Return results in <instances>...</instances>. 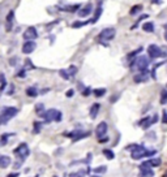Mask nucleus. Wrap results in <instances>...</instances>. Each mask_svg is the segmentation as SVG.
Returning a JSON list of instances; mask_svg holds the SVG:
<instances>
[{"label": "nucleus", "instance_id": "22", "mask_svg": "<svg viewBox=\"0 0 167 177\" xmlns=\"http://www.w3.org/2000/svg\"><path fill=\"white\" fill-rule=\"evenodd\" d=\"M142 29H144V31H146V33H153L154 24L153 22H145L144 25H142Z\"/></svg>", "mask_w": 167, "mask_h": 177}, {"label": "nucleus", "instance_id": "39", "mask_svg": "<svg viewBox=\"0 0 167 177\" xmlns=\"http://www.w3.org/2000/svg\"><path fill=\"white\" fill-rule=\"evenodd\" d=\"M11 65H16L17 64V57H13V59H11V63H9Z\"/></svg>", "mask_w": 167, "mask_h": 177}, {"label": "nucleus", "instance_id": "33", "mask_svg": "<svg viewBox=\"0 0 167 177\" xmlns=\"http://www.w3.org/2000/svg\"><path fill=\"white\" fill-rule=\"evenodd\" d=\"M59 74H60V76H62L64 79H68V78H69V74L67 73V70H64V69H62V70H60V72H59Z\"/></svg>", "mask_w": 167, "mask_h": 177}, {"label": "nucleus", "instance_id": "6", "mask_svg": "<svg viewBox=\"0 0 167 177\" xmlns=\"http://www.w3.org/2000/svg\"><path fill=\"white\" fill-rule=\"evenodd\" d=\"M135 64L136 65V68L139 70H141V72H145V70H147V67L150 65V59L146 56H140L137 57V59H135L132 61V65Z\"/></svg>", "mask_w": 167, "mask_h": 177}, {"label": "nucleus", "instance_id": "7", "mask_svg": "<svg viewBox=\"0 0 167 177\" xmlns=\"http://www.w3.org/2000/svg\"><path fill=\"white\" fill-rule=\"evenodd\" d=\"M115 35H116V30H115V29L107 28V29H103V30L99 33L98 38L101 40H111V39H114V38H115Z\"/></svg>", "mask_w": 167, "mask_h": 177}, {"label": "nucleus", "instance_id": "32", "mask_svg": "<svg viewBox=\"0 0 167 177\" xmlns=\"http://www.w3.org/2000/svg\"><path fill=\"white\" fill-rule=\"evenodd\" d=\"M141 51H142V47L137 48V50H136V51H135V52H132V54H129V55H128V59H132V57H133V56H136V55H139V54H140V52H141Z\"/></svg>", "mask_w": 167, "mask_h": 177}, {"label": "nucleus", "instance_id": "10", "mask_svg": "<svg viewBox=\"0 0 167 177\" xmlns=\"http://www.w3.org/2000/svg\"><path fill=\"white\" fill-rule=\"evenodd\" d=\"M157 121H158V115L156 113V115H153L151 117H146L145 120H142L140 124H141L142 129H149V128L151 127L153 124H156Z\"/></svg>", "mask_w": 167, "mask_h": 177}, {"label": "nucleus", "instance_id": "11", "mask_svg": "<svg viewBox=\"0 0 167 177\" xmlns=\"http://www.w3.org/2000/svg\"><path fill=\"white\" fill-rule=\"evenodd\" d=\"M140 172H141L142 177H153L154 176V171L150 168L149 166H146L145 163H142L141 166H140Z\"/></svg>", "mask_w": 167, "mask_h": 177}, {"label": "nucleus", "instance_id": "37", "mask_svg": "<svg viewBox=\"0 0 167 177\" xmlns=\"http://www.w3.org/2000/svg\"><path fill=\"white\" fill-rule=\"evenodd\" d=\"M162 122L163 124H167V112L163 111V117H162Z\"/></svg>", "mask_w": 167, "mask_h": 177}, {"label": "nucleus", "instance_id": "23", "mask_svg": "<svg viewBox=\"0 0 167 177\" xmlns=\"http://www.w3.org/2000/svg\"><path fill=\"white\" fill-rule=\"evenodd\" d=\"M107 93V90L106 89H94L93 90V94H94V96H97V98H101V96H103L105 94Z\"/></svg>", "mask_w": 167, "mask_h": 177}, {"label": "nucleus", "instance_id": "30", "mask_svg": "<svg viewBox=\"0 0 167 177\" xmlns=\"http://www.w3.org/2000/svg\"><path fill=\"white\" fill-rule=\"evenodd\" d=\"M147 17H149V16H147V14H142V16H141V17H140L139 20H137V22H136V24H135V25H133V26H132V29H136V28H137V26H139V24H140V22H141V21H142V20H145V18H147Z\"/></svg>", "mask_w": 167, "mask_h": 177}, {"label": "nucleus", "instance_id": "31", "mask_svg": "<svg viewBox=\"0 0 167 177\" xmlns=\"http://www.w3.org/2000/svg\"><path fill=\"white\" fill-rule=\"evenodd\" d=\"M76 73H77V67H74V65H71V67H69L68 74H69V76H76Z\"/></svg>", "mask_w": 167, "mask_h": 177}, {"label": "nucleus", "instance_id": "34", "mask_svg": "<svg viewBox=\"0 0 167 177\" xmlns=\"http://www.w3.org/2000/svg\"><path fill=\"white\" fill-rule=\"evenodd\" d=\"M41 127H42V124L41 122H34V133H39Z\"/></svg>", "mask_w": 167, "mask_h": 177}, {"label": "nucleus", "instance_id": "19", "mask_svg": "<svg viewBox=\"0 0 167 177\" xmlns=\"http://www.w3.org/2000/svg\"><path fill=\"white\" fill-rule=\"evenodd\" d=\"M98 112H99V104L98 103H95V104H93L91 106V108H90V118H95L97 116H98Z\"/></svg>", "mask_w": 167, "mask_h": 177}, {"label": "nucleus", "instance_id": "3", "mask_svg": "<svg viewBox=\"0 0 167 177\" xmlns=\"http://www.w3.org/2000/svg\"><path fill=\"white\" fill-rule=\"evenodd\" d=\"M147 55H149L150 59H158V57H163L166 56V52H163V50H162L159 46L157 44H150L149 47H147Z\"/></svg>", "mask_w": 167, "mask_h": 177}, {"label": "nucleus", "instance_id": "35", "mask_svg": "<svg viewBox=\"0 0 167 177\" xmlns=\"http://www.w3.org/2000/svg\"><path fill=\"white\" fill-rule=\"evenodd\" d=\"M90 93H91V89H90V87H86L85 90L82 91V95H84V96H88V95H90Z\"/></svg>", "mask_w": 167, "mask_h": 177}, {"label": "nucleus", "instance_id": "21", "mask_svg": "<svg viewBox=\"0 0 167 177\" xmlns=\"http://www.w3.org/2000/svg\"><path fill=\"white\" fill-rule=\"evenodd\" d=\"M13 16H14V12L13 11H11L8 13V16H7V29H8V31L11 30L12 22H13Z\"/></svg>", "mask_w": 167, "mask_h": 177}, {"label": "nucleus", "instance_id": "44", "mask_svg": "<svg viewBox=\"0 0 167 177\" xmlns=\"http://www.w3.org/2000/svg\"><path fill=\"white\" fill-rule=\"evenodd\" d=\"M0 125H1V121H0Z\"/></svg>", "mask_w": 167, "mask_h": 177}, {"label": "nucleus", "instance_id": "16", "mask_svg": "<svg viewBox=\"0 0 167 177\" xmlns=\"http://www.w3.org/2000/svg\"><path fill=\"white\" fill-rule=\"evenodd\" d=\"M11 164V157L7 155H0V168H7Z\"/></svg>", "mask_w": 167, "mask_h": 177}, {"label": "nucleus", "instance_id": "25", "mask_svg": "<svg viewBox=\"0 0 167 177\" xmlns=\"http://www.w3.org/2000/svg\"><path fill=\"white\" fill-rule=\"evenodd\" d=\"M159 102H161V104H166L167 103V90L166 89L161 91V99H159Z\"/></svg>", "mask_w": 167, "mask_h": 177}, {"label": "nucleus", "instance_id": "8", "mask_svg": "<svg viewBox=\"0 0 167 177\" xmlns=\"http://www.w3.org/2000/svg\"><path fill=\"white\" fill-rule=\"evenodd\" d=\"M107 129H108V127H107V122H106V121L99 122L98 125H97V128H95L97 138H98V139H102V138L105 137V134L107 133Z\"/></svg>", "mask_w": 167, "mask_h": 177}, {"label": "nucleus", "instance_id": "26", "mask_svg": "<svg viewBox=\"0 0 167 177\" xmlns=\"http://www.w3.org/2000/svg\"><path fill=\"white\" fill-rule=\"evenodd\" d=\"M35 111H37V113L39 116H42L43 113H45V106H43L42 103H38L37 106H35Z\"/></svg>", "mask_w": 167, "mask_h": 177}, {"label": "nucleus", "instance_id": "29", "mask_svg": "<svg viewBox=\"0 0 167 177\" xmlns=\"http://www.w3.org/2000/svg\"><path fill=\"white\" fill-rule=\"evenodd\" d=\"M86 176V172L85 171H78V172H74V173L71 174V177H85Z\"/></svg>", "mask_w": 167, "mask_h": 177}, {"label": "nucleus", "instance_id": "20", "mask_svg": "<svg viewBox=\"0 0 167 177\" xmlns=\"http://www.w3.org/2000/svg\"><path fill=\"white\" fill-rule=\"evenodd\" d=\"M26 95L28 96H31V98H34V96L38 95V90H37V87H28L26 89Z\"/></svg>", "mask_w": 167, "mask_h": 177}, {"label": "nucleus", "instance_id": "14", "mask_svg": "<svg viewBox=\"0 0 167 177\" xmlns=\"http://www.w3.org/2000/svg\"><path fill=\"white\" fill-rule=\"evenodd\" d=\"M91 11H93V5H91V3H88L85 7H82V8L78 11V16L80 17H86L91 13Z\"/></svg>", "mask_w": 167, "mask_h": 177}, {"label": "nucleus", "instance_id": "2", "mask_svg": "<svg viewBox=\"0 0 167 177\" xmlns=\"http://www.w3.org/2000/svg\"><path fill=\"white\" fill-rule=\"evenodd\" d=\"M42 117L45 118L46 122H51V121H56V122H59V121L62 120V112L57 111V110L51 108V110L45 111V113L42 115Z\"/></svg>", "mask_w": 167, "mask_h": 177}, {"label": "nucleus", "instance_id": "18", "mask_svg": "<svg viewBox=\"0 0 167 177\" xmlns=\"http://www.w3.org/2000/svg\"><path fill=\"white\" fill-rule=\"evenodd\" d=\"M161 163H162L161 159H159V157H156V159H150V160H147L145 164L149 166L150 168H153V167H159L161 166Z\"/></svg>", "mask_w": 167, "mask_h": 177}, {"label": "nucleus", "instance_id": "4", "mask_svg": "<svg viewBox=\"0 0 167 177\" xmlns=\"http://www.w3.org/2000/svg\"><path fill=\"white\" fill-rule=\"evenodd\" d=\"M18 113V110L14 107H8V108H4L3 113L0 115V121H1V124H5L8 122L11 118H13L14 116Z\"/></svg>", "mask_w": 167, "mask_h": 177}, {"label": "nucleus", "instance_id": "13", "mask_svg": "<svg viewBox=\"0 0 167 177\" xmlns=\"http://www.w3.org/2000/svg\"><path fill=\"white\" fill-rule=\"evenodd\" d=\"M35 47H37L35 42H25L24 43V46H22V52L24 54H26V55H29L35 50Z\"/></svg>", "mask_w": 167, "mask_h": 177}, {"label": "nucleus", "instance_id": "1", "mask_svg": "<svg viewBox=\"0 0 167 177\" xmlns=\"http://www.w3.org/2000/svg\"><path fill=\"white\" fill-rule=\"evenodd\" d=\"M127 150L130 151V156H132V159H135V160H139V159H141V157H144V156H150V155L156 154V151H149V150H146L145 146H142V145H133V146L127 147Z\"/></svg>", "mask_w": 167, "mask_h": 177}, {"label": "nucleus", "instance_id": "5", "mask_svg": "<svg viewBox=\"0 0 167 177\" xmlns=\"http://www.w3.org/2000/svg\"><path fill=\"white\" fill-rule=\"evenodd\" d=\"M14 155L20 159V162H24L26 159V157L29 156V154H30V150H29V146L26 143H21L20 146L17 147V149H14Z\"/></svg>", "mask_w": 167, "mask_h": 177}, {"label": "nucleus", "instance_id": "43", "mask_svg": "<svg viewBox=\"0 0 167 177\" xmlns=\"http://www.w3.org/2000/svg\"><path fill=\"white\" fill-rule=\"evenodd\" d=\"M91 177H101V176H91Z\"/></svg>", "mask_w": 167, "mask_h": 177}, {"label": "nucleus", "instance_id": "40", "mask_svg": "<svg viewBox=\"0 0 167 177\" xmlns=\"http://www.w3.org/2000/svg\"><path fill=\"white\" fill-rule=\"evenodd\" d=\"M18 176V173H9L7 177H17Z\"/></svg>", "mask_w": 167, "mask_h": 177}, {"label": "nucleus", "instance_id": "38", "mask_svg": "<svg viewBox=\"0 0 167 177\" xmlns=\"http://www.w3.org/2000/svg\"><path fill=\"white\" fill-rule=\"evenodd\" d=\"M73 95H74V90L71 89V90L67 91V96H68V98H71V96H73Z\"/></svg>", "mask_w": 167, "mask_h": 177}, {"label": "nucleus", "instance_id": "12", "mask_svg": "<svg viewBox=\"0 0 167 177\" xmlns=\"http://www.w3.org/2000/svg\"><path fill=\"white\" fill-rule=\"evenodd\" d=\"M67 137H71L73 141H77V139H81V138H84V137H88V133H84V132H81V130H74V132H72V133H67Z\"/></svg>", "mask_w": 167, "mask_h": 177}, {"label": "nucleus", "instance_id": "28", "mask_svg": "<svg viewBox=\"0 0 167 177\" xmlns=\"http://www.w3.org/2000/svg\"><path fill=\"white\" fill-rule=\"evenodd\" d=\"M141 11H142V7H141V5H135L132 9H130L129 13L132 14V16H135V14H139Z\"/></svg>", "mask_w": 167, "mask_h": 177}, {"label": "nucleus", "instance_id": "41", "mask_svg": "<svg viewBox=\"0 0 167 177\" xmlns=\"http://www.w3.org/2000/svg\"><path fill=\"white\" fill-rule=\"evenodd\" d=\"M25 76V70H21V73H18V77H24Z\"/></svg>", "mask_w": 167, "mask_h": 177}, {"label": "nucleus", "instance_id": "36", "mask_svg": "<svg viewBox=\"0 0 167 177\" xmlns=\"http://www.w3.org/2000/svg\"><path fill=\"white\" fill-rule=\"evenodd\" d=\"M88 22H74L73 25H72V28H80V26H84V25H86Z\"/></svg>", "mask_w": 167, "mask_h": 177}, {"label": "nucleus", "instance_id": "17", "mask_svg": "<svg viewBox=\"0 0 167 177\" xmlns=\"http://www.w3.org/2000/svg\"><path fill=\"white\" fill-rule=\"evenodd\" d=\"M101 14H102V3L99 1L98 3V8L95 9V13H94V17H93V20L90 21L91 24H95L97 21L99 20V17H101Z\"/></svg>", "mask_w": 167, "mask_h": 177}, {"label": "nucleus", "instance_id": "15", "mask_svg": "<svg viewBox=\"0 0 167 177\" xmlns=\"http://www.w3.org/2000/svg\"><path fill=\"white\" fill-rule=\"evenodd\" d=\"M147 74H149V70L140 72V74H136L133 79H135V82H136V83H141V82H145L147 79Z\"/></svg>", "mask_w": 167, "mask_h": 177}, {"label": "nucleus", "instance_id": "9", "mask_svg": "<svg viewBox=\"0 0 167 177\" xmlns=\"http://www.w3.org/2000/svg\"><path fill=\"white\" fill-rule=\"evenodd\" d=\"M38 33L35 30V28H28L24 33V39L26 42H34V39H37Z\"/></svg>", "mask_w": 167, "mask_h": 177}, {"label": "nucleus", "instance_id": "27", "mask_svg": "<svg viewBox=\"0 0 167 177\" xmlns=\"http://www.w3.org/2000/svg\"><path fill=\"white\" fill-rule=\"evenodd\" d=\"M107 171V167L106 166H101V167H97V168L93 169V172L95 174H99V173H105V172Z\"/></svg>", "mask_w": 167, "mask_h": 177}, {"label": "nucleus", "instance_id": "24", "mask_svg": "<svg viewBox=\"0 0 167 177\" xmlns=\"http://www.w3.org/2000/svg\"><path fill=\"white\" fill-rule=\"evenodd\" d=\"M103 155H105V156L107 157L108 160H112L114 157H115V154H114L112 150H107V149L103 150Z\"/></svg>", "mask_w": 167, "mask_h": 177}, {"label": "nucleus", "instance_id": "42", "mask_svg": "<svg viewBox=\"0 0 167 177\" xmlns=\"http://www.w3.org/2000/svg\"><path fill=\"white\" fill-rule=\"evenodd\" d=\"M164 39H166V42H167V26H166V31H164Z\"/></svg>", "mask_w": 167, "mask_h": 177}]
</instances>
